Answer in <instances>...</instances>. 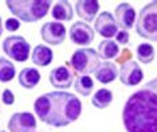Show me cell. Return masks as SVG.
<instances>
[{
    "mask_svg": "<svg viewBox=\"0 0 157 132\" xmlns=\"http://www.w3.org/2000/svg\"><path fill=\"white\" fill-rule=\"evenodd\" d=\"M122 123L126 132H157V77L128 98Z\"/></svg>",
    "mask_w": 157,
    "mask_h": 132,
    "instance_id": "6da1fadb",
    "label": "cell"
},
{
    "mask_svg": "<svg viewBox=\"0 0 157 132\" xmlns=\"http://www.w3.org/2000/svg\"><path fill=\"white\" fill-rule=\"evenodd\" d=\"M34 109L43 123L51 127H66L81 115V100L69 92H50L36 98Z\"/></svg>",
    "mask_w": 157,
    "mask_h": 132,
    "instance_id": "7a4b0ae2",
    "label": "cell"
},
{
    "mask_svg": "<svg viewBox=\"0 0 157 132\" xmlns=\"http://www.w3.org/2000/svg\"><path fill=\"white\" fill-rule=\"evenodd\" d=\"M8 10L17 19L26 23H35L47 15L51 0H7Z\"/></svg>",
    "mask_w": 157,
    "mask_h": 132,
    "instance_id": "3957f363",
    "label": "cell"
},
{
    "mask_svg": "<svg viewBox=\"0 0 157 132\" xmlns=\"http://www.w3.org/2000/svg\"><path fill=\"white\" fill-rule=\"evenodd\" d=\"M136 33L144 39L157 42V2L148 3L140 11Z\"/></svg>",
    "mask_w": 157,
    "mask_h": 132,
    "instance_id": "277c9868",
    "label": "cell"
},
{
    "mask_svg": "<svg viewBox=\"0 0 157 132\" xmlns=\"http://www.w3.org/2000/svg\"><path fill=\"white\" fill-rule=\"evenodd\" d=\"M70 65L81 76H89L91 73H95V70L98 69L99 55L93 49H89V47L78 49L71 55Z\"/></svg>",
    "mask_w": 157,
    "mask_h": 132,
    "instance_id": "5b68a950",
    "label": "cell"
},
{
    "mask_svg": "<svg viewBox=\"0 0 157 132\" xmlns=\"http://www.w3.org/2000/svg\"><path fill=\"white\" fill-rule=\"evenodd\" d=\"M30 43L20 35H11L3 41V51L17 62H26L30 55Z\"/></svg>",
    "mask_w": 157,
    "mask_h": 132,
    "instance_id": "8992f818",
    "label": "cell"
},
{
    "mask_svg": "<svg viewBox=\"0 0 157 132\" xmlns=\"http://www.w3.org/2000/svg\"><path fill=\"white\" fill-rule=\"evenodd\" d=\"M36 128V120L30 112H16L10 117V132H34Z\"/></svg>",
    "mask_w": 157,
    "mask_h": 132,
    "instance_id": "52a82bcc",
    "label": "cell"
},
{
    "mask_svg": "<svg viewBox=\"0 0 157 132\" xmlns=\"http://www.w3.org/2000/svg\"><path fill=\"white\" fill-rule=\"evenodd\" d=\"M40 37L48 45H60L66 39V27L59 22H47L40 28Z\"/></svg>",
    "mask_w": 157,
    "mask_h": 132,
    "instance_id": "ba28073f",
    "label": "cell"
},
{
    "mask_svg": "<svg viewBox=\"0 0 157 132\" xmlns=\"http://www.w3.org/2000/svg\"><path fill=\"white\" fill-rule=\"evenodd\" d=\"M120 81L124 85H128V86H134V85H138L144 78V73H142V69L138 66V63L136 61H128V62H124L120 67Z\"/></svg>",
    "mask_w": 157,
    "mask_h": 132,
    "instance_id": "9c48e42d",
    "label": "cell"
},
{
    "mask_svg": "<svg viewBox=\"0 0 157 132\" xmlns=\"http://www.w3.org/2000/svg\"><path fill=\"white\" fill-rule=\"evenodd\" d=\"M70 39L78 46H89L94 39V30L85 22H74L70 27Z\"/></svg>",
    "mask_w": 157,
    "mask_h": 132,
    "instance_id": "30bf717a",
    "label": "cell"
},
{
    "mask_svg": "<svg viewBox=\"0 0 157 132\" xmlns=\"http://www.w3.org/2000/svg\"><path fill=\"white\" fill-rule=\"evenodd\" d=\"M95 31L106 39H110L118 33V23L112 14L105 11L95 19Z\"/></svg>",
    "mask_w": 157,
    "mask_h": 132,
    "instance_id": "8fae6325",
    "label": "cell"
},
{
    "mask_svg": "<svg viewBox=\"0 0 157 132\" xmlns=\"http://www.w3.org/2000/svg\"><path fill=\"white\" fill-rule=\"evenodd\" d=\"M50 84L56 89H67L74 82V73L69 66H58L50 72Z\"/></svg>",
    "mask_w": 157,
    "mask_h": 132,
    "instance_id": "7c38bea8",
    "label": "cell"
},
{
    "mask_svg": "<svg viewBox=\"0 0 157 132\" xmlns=\"http://www.w3.org/2000/svg\"><path fill=\"white\" fill-rule=\"evenodd\" d=\"M116 20L120 27L124 30H129L134 26L136 11L129 3H121L116 7Z\"/></svg>",
    "mask_w": 157,
    "mask_h": 132,
    "instance_id": "4fadbf2b",
    "label": "cell"
},
{
    "mask_svg": "<svg viewBox=\"0 0 157 132\" xmlns=\"http://www.w3.org/2000/svg\"><path fill=\"white\" fill-rule=\"evenodd\" d=\"M98 10H99V3L97 0H78L75 3L77 15L81 19H83L85 22L94 20Z\"/></svg>",
    "mask_w": 157,
    "mask_h": 132,
    "instance_id": "5bb4252c",
    "label": "cell"
},
{
    "mask_svg": "<svg viewBox=\"0 0 157 132\" xmlns=\"http://www.w3.org/2000/svg\"><path fill=\"white\" fill-rule=\"evenodd\" d=\"M120 70H117V65L110 61L99 63L98 69L95 70V80H98L101 84H110L117 78V74Z\"/></svg>",
    "mask_w": 157,
    "mask_h": 132,
    "instance_id": "9a60e30c",
    "label": "cell"
},
{
    "mask_svg": "<svg viewBox=\"0 0 157 132\" xmlns=\"http://www.w3.org/2000/svg\"><path fill=\"white\" fill-rule=\"evenodd\" d=\"M52 50L44 45L35 46L31 54V59L36 66H48L52 62Z\"/></svg>",
    "mask_w": 157,
    "mask_h": 132,
    "instance_id": "2e32d148",
    "label": "cell"
},
{
    "mask_svg": "<svg viewBox=\"0 0 157 132\" xmlns=\"http://www.w3.org/2000/svg\"><path fill=\"white\" fill-rule=\"evenodd\" d=\"M19 84L26 89H33L40 81V73L34 67H24L19 73Z\"/></svg>",
    "mask_w": 157,
    "mask_h": 132,
    "instance_id": "e0dca14e",
    "label": "cell"
},
{
    "mask_svg": "<svg viewBox=\"0 0 157 132\" xmlns=\"http://www.w3.org/2000/svg\"><path fill=\"white\" fill-rule=\"evenodd\" d=\"M51 15L54 19L59 20V22H66V20L73 19V7L67 0H60L52 7Z\"/></svg>",
    "mask_w": 157,
    "mask_h": 132,
    "instance_id": "ac0fdd59",
    "label": "cell"
},
{
    "mask_svg": "<svg viewBox=\"0 0 157 132\" xmlns=\"http://www.w3.org/2000/svg\"><path fill=\"white\" fill-rule=\"evenodd\" d=\"M120 54V47L117 42L112 39H105L98 45V55L105 61H109L112 58H116Z\"/></svg>",
    "mask_w": 157,
    "mask_h": 132,
    "instance_id": "d6986e66",
    "label": "cell"
},
{
    "mask_svg": "<svg viewBox=\"0 0 157 132\" xmlns=\"http://www.w3.org/2000/svg\"><path fill=\"white\" fill-rule=\"evenodd\" d=\"M113 101V93L109 89H98L91 98V104L98 109H105Z\"/></svg>",
    "mask_w": 157,
    "mask_h": 132,
    "instance_id": "ffe728a7",
    "label": "cell"
},
{
    "mask_svg": "<svg viewBox=\"0 0 157 132\" xmlns=\"http://www.w3.org/2000/svg\"><path fill=\"white\" fill-rule=\"evenodd\" d=\"M75 90L82 96H89L94 89V82L89 76H79L75 80Z\"/></svg>",
    "mask_w": 157,
    "mask_h": 132,
    "instance_id": "44dd1931",
    "label": "cell"
},
{
    "mask_svg": "<svg viewBox=\"0 0 157 132\" xmlns=\"http://www.w3.org/2000/svg\"><path fill=\"white\" fill-rule=\"evenodd\" d=\"M15 77V66L7 58H0V80L2 82H8Z\"/></svg>",
    "mask_w": 157,
    "mask_h": 132,
    "instance_id": "7402d4cb",
    "label": "cell"
},
{
    "mask_svg": "<svg viewBox=\"0 0 157 132\" xmlns=\"http://www.w3.org/2000/svg\"><path fill=\"white\" fill-rule=\"evenodd\" d=\"M137 58L142 63H151L155 58V49L149 43H140L137 47Z\"/></svg>",
    "mask_w": 157,
    "mask_h": 132,
    "instance_id": "603a6c76",
    "label": "cell"
},
{
    "mask_svg": "<svg viewBox=\"0 0 157 132\" xmlns=\"http://www.w3.org/2000/svg\"><path fill=\"white\" fill-rule=\"evenodd\" d=\"M2 101L4 102L6 105H12L13 101H15V96L10 89H4L2 93Z\"/></svg>",
    "mask_w": 157,
    "mask_h": 132,
    "instance_id": "cb8c5ba5",
    "label": "cell"
},
{
    "mask_svg": "<svg viewBox=\"0 0 157 132\" xmlns=\"http://www.w3.org/2000/svg\"><path fill=\"white\" fill-rule=\"evenodd\" d=\"M4 26L8 31H16L20 27V22L17 19H15V18H10V19H7L4 22Z\"/></svg>",
    "mask_w": 157,
    "mask_h": 132,
    "instance_id": "d4e9b609",
    "label": "cell"
},
{
    "mask_svg": "<svg viewBox=\"0 0 157 132\" xmlns=\"http://www.w3.org/2000/svg\"><path fill=\"white\" fill-rule=\"evenodd\" d=\"M116 39H117V42L121 43V45H128L129 43V34H128L125 30L118 31L117 35H116Z\"/></svg>",
    "mask_w": 157,
    "mask_h": 132,
    "instance_id": "484cf974",
    "label": "cell"
},
{
    "mask_svg": "<svg viewBox=\"0 0 157 132\" xmlns=\"http://www.w3.org/2000/svg\"><path fill=\"white\" fill-rule=\"evenodd\" d=\"M3 132H4V131H3Z\"/></svg>",
    "mask_w": 157,
    "mask_h": 132,
    "instance_id": "4316f807",
    "label": "cell"
},
{
    "mask_svg": "<svg viewBox=\"0 0 157 132\" xmlns=\"http://www.w3.org/2000/svg\"><path fill=\"white\" fill-rule=\"evenodd\" d=\"M34 132H35V131H34Z\"/></svg>",
    "mask_w": 157,
    "mask_h": 132,
    "instance_id": "83f0119b",
    "label": "cell"
}]
</instances>
